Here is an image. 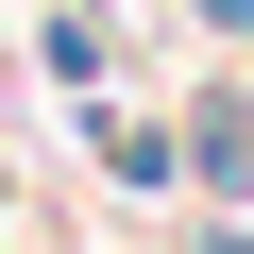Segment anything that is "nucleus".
Segmentation results:
<instances>
[{
	"label": "nucleus",
	"instance_id": "nucleus-1",
	"mask_svg": "<svg viewBox=\"0 0 254 254\" xmlns=\"http://www.w3.org/2000/svg\"><path fill=\"white\" fill-rule=\"evenodd\" d=\"M203 254H254V237H203Z\"/></svg>",
	"mask_w": 254,
	"mask_h": 254
}]
</instances>
